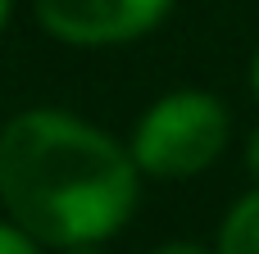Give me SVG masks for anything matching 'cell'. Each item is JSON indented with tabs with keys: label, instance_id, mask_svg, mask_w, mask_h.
I'll return each mask as SVG.
<instances>
[{
	"label": "cell",
	"instance_id": "9",
	"mask_svg": "<svg viewBox=\"0 0 259 254\" xmlns=\"http://www.w3.org/2000/svg\"><path fill=\"white\" fill-rule=\"evenodd\" d=\"M55 254H105V245H68V250H55Z\"/></svg>",
	"mask_w": 259,
	"mask_h": 254
},
{
	"label": "cell",
	"instance_id": "8",
	"mask_svg": "<svg viewBox=\"0 0 259 254\" xmlns=\"http://www.w3.org/2000/svg\"><path fill=\"white\" fill-rule=\"evenodd\" d=\"M246 91H250V100H255V109H259V41H255V50H250V59H246Z\"/></svg>",
	"mask_w": 259,
	"mask_h": 254
},
{
	"label": "cell",
	"instance_id": "4",
	"mask_svg": "<svg viewBox=\"0 0 259 254\" xmlns=\"http://www.w3.org/2000/svg\"><path fill=\"white\" fill-rule=\"evenodd\" d=\"M209 250L214 254H259V186H246L219 214Z\"/></svg>",
	"mask_w": 259,
	"mask_h": 254
},
{
	"label": "cell",
	"instance_id": "10",
	"mask_svg": "<svg viewBox=\"0 0 259 254\" xmlns=\"http://www.w3.org/2000/svg\"><path fill=\"white\" fill-rule=\"evenodd\" d=\"M9 18H14V0H0V32L9 27Z\"/></svg>",
	"mask_w": 259,
	"mask_h": 254
},
{
	"label": "cell",
	"instance_id": "1",
	"mask_svg": "<svg viewBox=\"0 0 259 254\" xmlns=\"http://www.w3.org/2000/svg\"><path fill=\"white\" fill-rule=\"evenodd\" d=\"M141 186L127 141L73 109L32 105L0 127V209L46 250L114 241Z\"/></svg>",
	"mask_w": 259,
	"mask_h": 254
},
{
	"label": "cell",
	"instance_id": "3",
	"mask_svg": "<svg viewBox=\"0 0 259 254\" xmlns=\"http://www.w3.org/2000/svg\"><path fill=\"white\" fill-rule=\"evenodd\" d=\"M178 0H32L36 27L68 50H123L155 36Z\"/></svg>",
	"mask_w": 259,
	"mask_h": 254
},
{
	"label": "cell",
	"instance_id": "5",
	"mask_svg": "<svg viewBox=\"0 0 259 254\" xmlns=\"http://www.w3.org/2000/svg\"><path fill=\"white\" fill-rule=\"evenodd\" d=\"M0 254H46V245L27 236L14 218H0Z\"/></svg>",
	"mask_w": 259,
	"mask_h": 254
},
{
	"label": "cell",
	"instance_id": "2",
	"mask_svg": "<svg viewBox=\"0 0 259 254\" xmlns=\"http://www.w3.org/2000/svg\"><path fill=\"white\" fill-rule=\"evenodd\" d=\"M232 136H237V118L219 91L173 86L137 114L127 132V150L146 182H191L223 164Z\"/></svg>",
	"mask_w": 259,
	"mask_h": 254
},
{
	"label": "cell",
	"instance_id": "6",
	"mask_svg": "<svg viewBox=\"0 0 259 254\" xmlns=\"http://www.w3.org/2000/svg\"><path fill=\"white\" fill-rule=\"evenodd\" d=\"M241 168H246L250 186H259V118H255V127L241 136Z\"/></svg>",
	"mask_w": 259,
	"mask_h": 254
},
{
	"label": "cell",
	"instance_id": "7",
	"mask_svg": "<svg viewBox=\"0 0 259 254\" xmlns=\"http://www.w3.org/2000/svg\"><path fill=\"white\" fill-rule=\"evenodd\" d=\"M146 254H214L209 245H200V241H164V245H155V250Z\"/></svg>",
	"mask_w": 259,
	"mask_h": 254
}]
</instances>
